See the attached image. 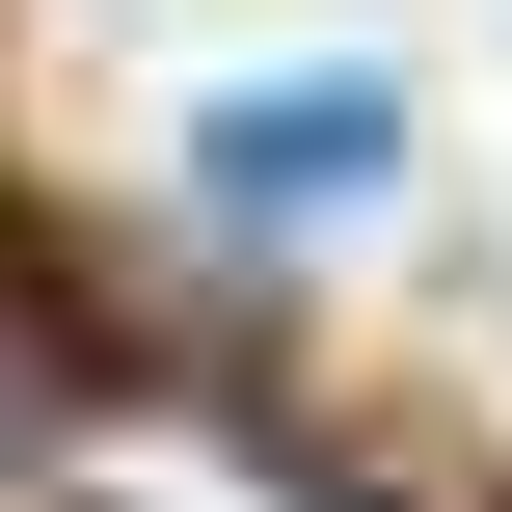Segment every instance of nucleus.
<instances>
[{
    "instance_id": "f03ea898",
    "label": "nucleus",
    "mask_w": 512,
    "mask_h": 512,
    "mask_svg": "<svg viewBox=\"0 0 512 512\" xmlns=\"http://www.w3.org/2000/svg\"><path fill=\"white\" fill-rule=\"evenodd\" d=\"M27 512H351V486H297V459H243V432H189V405H108Z\"/></svg>"
},
{
    "instance_id": "f257e3e1",
    "label": "nucleus",
    "mask_w": 512,
    "mask_h": 512,
    "mask_svg": "<svg viewBox=\"0 0 512 512\" xmlns=\"http://www.w3.org/2000/svg\"><path fill=\"white\" fill-rule=\"evenodd\" d=\"M378 162H405L378 81H243V108H216V216H351Z\"/></svg>"
}]
</instances>
